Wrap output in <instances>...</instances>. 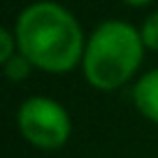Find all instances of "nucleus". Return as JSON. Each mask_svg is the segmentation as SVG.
Here are the masks:
<instances>
[{
  "mask_svg": "<svg viewBox=\"0 0 158 158\" xmlns=\"http://www.w3.org/2000/svg\"><path fill=\"white\" fill-rule=\"evenodd\" d=\"M19 51L44 72H70L84 58L86 37L70 10L40 0L19 14L14 26Z\"/></svg>",
  "mask_w": 158,
  "mask_h": 158,
  "instance_id": "1",
  "label": "nucleus"
},
{
  "mask_svg": "<svg viewBox=\"0 0 158 158\" xmlns=\"http://www.w3.org/2000/svg\"><path fill=\"white\" fill-rule=\"evenodd\" d=\"M144 42L137 28L126 21H102L86 37L81 70L98 91H114L128 84L144 58Z\"/></svg>",
  "mask_w": 158,
  "mask_h": 158,
  "instance_id": "2",
  "label": "nucleus"
},
{
  "mask_svg": "<svg viewBox=\"0 0 158 158\" xmlns=\"http://www.w3.org/2000/svg\"><path fill=\"white\" fill-rule=\"evenodd\" d=\"M16 126L26 142L42 151H56L70 139L72 121L60 102L47 95L23 100L16 112Z\"/></svg>",
  "mask_w": 158,
  "mask_h": 158,
  "instance_id": "3",
  "label": "nucleus"
},
{
  "mask_svg": "<svg viewBox=\"0 0 158 158\" xmlns=\"http://www.w3.org/2000/svg\"><path fill=\"white\" fill-rule=\"evenodd\" d=\"M133 102L144 118L158 126V68L149 70L147 74H142L135 81Z\"/></svg>",
  "mask_w": 158,
  "mask_h": 158,
  "instance_id": "4",
  "label": "nucleus"
},
{
  "mask_svg": "<svg viewBox=\"0 0 158 158\" xmlns=\"http://www.w3.org/2000/svg\"><path fill=\"white\" fill-rule=\"evenodd\" d=\"M33 68H35V65L30 63V60L26 58L21 51H19L16 56H12V58L7 60L5 65H2V70H5L7 79H12V81H23V79L28 77L30 72H33Z\"/></svg>",
  "mask_w": 158,
  "mask_h": 158,
  "instance_id": "5",
  "label": "nucleus"
},
{
  "mask_svg": "<svg viewBox=\"0 0 158 158\" xmlns=\"http://www.w3.org/2000/svg\"><path fill=\"white\" fill-rule=\"evenodd\" d=\"M139 35H142V42L147 49L158 51V10L147 16V21L139 28Z\"/></svg>",
  "mask_w": 158,
  "mask_h": 158,
  "instance_id": "6",
  "label": "nucleus"
},
{
  "mask_svg": "<svg viewBox=\"0 0 158 158\" xmlns=\"http://www.w3.org/2000/svg\"><path fill=\"white\" fill-rule=\"evenodd\" d=\"M19 54V44H16V35L10 28H0V63L5 65L12 56Z\"/></svg>",
  "mask_w": 158,
  "mask_h": 158,
  "instance_id": "7",
  "label": "nucleus"
},
{
  "mask_svg": "<svg viewBox=\"0 0 158 158\" xmlns=\"http://www.w3.org/2000/svg\"><path fill=\"white\" fill-rule=\"evenodd\" d=\"M123 2H128V5H133V7H144V5H149V2H153V0H123Z\"/></svg>",
  "mask_w": 158,
  "mask_h": 158,
  "instance_id": "8",
  "label": "nucleus"
}]
</instances>
